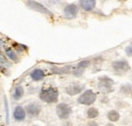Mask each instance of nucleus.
<instances>
[{"label": "nucleus", "instance_id": "1", "mask_svg": "<svg viewBox=\"0 0 132 126\" xmlns=\"http://www.w3.org/2000/svg\"><path fill=\"white\" fill-rule=\"evenodd\" d=\"M59 98V93L56 88H48L43 89L40 93V99L45 103H57Z\"/></svg>", "mask_w": 132, "mask_h": 126}, {"label": "nucleus", "instance_id": "2", "mask_svg": "<svg viewBox=\"0 0 132 126\" xmlns=\"http://www.w3.org/2000/svg\"><path fill=\"white\" fill-rule=\"evenodd\" d=\"M97 100V94L94 91L92 90H87L84 93L80 94V97L77 99V102L81 105H85V106H89L93 105Z\"/></svg>", "mask_w": 132, "mask_h": 126}, {"label": "nucleus", "instance_id": "3", "mask_svg": "<svg viewBox=\"0 0 132 126\" xmlns=\"http://www.w3.org/2000/svg\"><path fill=\"white\" fill-rule=\"evenodd\" d=\"M56 113L58 115V117L60 119H68L72 113V109L69 105H67L65 103H61V104H58L57 107H56Z\"/></svg>", "mask_w": 132, "mask_h": 126}, {"label": "nucleus", "instance_id": "4", "mask_svg": "<svg viewBox=\"0 0 132 126\" xmlns=\"http://www.w3.org/2000/svg\"><path fill=\"white\" fill-rule=\"evenodd\" d=\"M113 84L114 81L113 79L108 77V76H101L99 77V89L102 92L105 93H111L113 91Z\"/></svg>", "mask_w": 132, "mask_h": 126}, {"label": "nucleus", "instance_id": "5", "mask_svg": "<svg viewBox=\"0 0 132 126\" xmlns=\"http://www.w3.org/2000/svg\"><path fill=\"white\" fill-rule=\"evenodd\" d=\"M24 110H26V113L30 117H37V116L40 115V113L42 111V107L37 103H32V104L28 105Z\"/></svg>", "mask_w": 132, "mask_h": 126}, {"label": "nucleus", "instance_id": "6", "mask_svg": "<svg viewBox=\"0 0 132 126\" xmlns=\"http://www.w3.org/2000/svg\"><path fill=\"white\" fill-rule=\"evenodd\" d=\"M26 4H27L30 8L34 9V10H37V11H40V12H42V13H46V14L52 15V13L50 12L49 10H48L46 7H44V6H43L41 3H39V2H36V1H27Z\"/></svg>", "mask_w": 132, "mask_h": 126}, {"label": "nucleus", "instance_id": "7", "mask_svg": "<svg viewBox=\"0 0 132 126\" xmlns=\"http://www.w3.org/2000/svg\"><path fill=\"white\" fill-rule=\"evenodd\" d=\"M112 67L116 71H128L130 69V66L127 61L125 60H117L112 63Z\"/></svg>", "mask_w": 132, "mask_h": 126}, {"label": "nucleus", "instance_id": "8", "mask_svg": "<svg viewBox=\"0 0 132 126\" xmlns=\"http://www.w3.org/2000/svg\"><path fill=\"white\" fill-rule=\"evenodd\" d=\"M27 117V113H26V110L22 106H16L14 108V111H13V118L16 120V121H23Z\"/></svg>", "mask_w": 132, "mask_h": 126}, {"label": "nucleus", "instance_id": "9", "mask_svg": "<svg viewBox=\"0 0 132 126\" xmlns=\"http://www.w3.org/2000/svg\"><path fill=\"white\" fill-rule=\"evenodd\" d=\"M78 12V7L75 4H69L64 8V14L66 17H75Z\"/></svg>", "mask_w": 132, "mask_h": 126}, {"label": "nucleus", "instance_id": "10", "mask_svg": "<svg viewBox=\"0 0 132 126\" xmlns=\"http://www.w3.org/2000/svg\"><path fill=\"white\" fill-rule=\"evenodd\" d=\"M83 86L82 85H79V84H72V85H69L65 89V93L69 96H75V94H80L82 92Z\"/></svg>", "mask_w": 132, "mask_h": 126}, {"label": "nucleus", "instance_id": "11", "mask_svg": "<svg viewBox=\"0 0 132 126\" xmlns=\"http://www.w3.org/2000/svg\"><path fill=\"white\" fill-rule=\"evenodd\" d=\"M4 52H5V56L9 60H11L12 62H15V63L18 62L19 58H18V55L16 54V52H15L14 49H12L11 47H5L4 48Z\"/></svg>", "mask_w": 132, "mask_h": 126}, {"label": "nucleus", "instance_id": "12", "mask_svg": "<svg viewBox=\"0 0 132 126\" xmlns=\"http://www.w3.org/2000/svg\"><path fill=\"white\" fill-rule=\"evenodd\" d=\"M97 2L95 0H81L79 1V6L85 11H90L96 7Z\"/></svg>", "mask_w": 132, "mask_h": 126}, {"label": "nucleus", "instance_id": "13", "mask_svg": "<svg viewBox=\"0 0 132 126\" xmlns=\"http://www.w3.org/2000/svg\"><path fill=\"white\" fill-rule=\"evenodd\" d=\"M31 77L35 81H40L45 77V72L40 68H36L31 72Z\"/></svg>", "mask_w": 132, "mask_h": 126}, {"label": "nucleus", "instance_id": "14", "mask_svg": "<svg viewBox=\"0 0 132 126\" xmlns=\"http://www.w3.org/2000/svg\"><path fill=\"white\" fill-rule=\"evenodd\" d=\"M23 94H24V90H23V88H22L21 85H17V86L14 88L13 94H12L13 100H15V101L20 100V99L23 97Z\"/></svg>", "mask_w": 132, "mask_h": 126}, {"label": "nucleus", "instance_id": "15", "mask_svg": "<svg viewBox=\"0 0 132 126\" xmlns=\"http://www.w3.org/2000/svg\"><path fill=\"white\" fill-rule=\"evenodd\" d=\"M108 119H109V121H111V122H117L119 119H120V114H119V112L116 110H111L108 112Z\"/></svg>", "mask_w": 132, "mask_h": 126}, {"label": "nucleus", "instance_id": "16", "mask_svg": "<svg viewBox=\"0 0 132 126\" xmlns=\"http://www.w3.org/2000/svg\"><path fill=\"white\" fill-rule=\"evenodd\" d=\"M98 116H99V110L97 108L92 107V108H89L88 110L86 111V117L88 119H95Z\"/></svg>", "mask_w": 132, "mask_h": 126}, {"label": "nucleus", "instance_id": "17", "mask_svg": "<svg viewBox=\"0 0 132 126\" xmlns=\"http://www.w3.org/2000/svg\"><path fill=\"white\" fill-rule=\"evenodd\" d=\"M70 69H71V66H65V67H62V68H53L52 70L55 73H69Z\"/></svg>", "mask_w": 132, "mask_h": 126}, {"label": "nucleus", "instance_id": "18", "mask_svg": "<svg viewBox=\"0 0 132 126\" xmlns=\"http://www.w3.org/2000/svg\"><path fill=\"white\" fill-rule=\"evenodd\" d=\"M89 64H90V61H89V60H82V61H80V62L77 64V68L84 70L85 68H87V67L89 66Z\"/></svg>", "mask_w": 132, "mask_h": 126}, {"label": "nucleus", "instance_id": "19", "mask_svg": "<svg viewBox=\"0 0 132 126\" xmlns=\"http://www.w3.org/2000/svg\"><path fill=\"white\" fill-rule=\"evenodd\" d=\"M121 92L124 93L125 94H128L131 92V86H129V85H123L121 88Z\"/></svg>", "mask_w": 132, "mask_h": 126}, {"label": "nucleus", "instance_id": "20", "mask_svg": "<svg viewBox=\"0 0 132 126\" xmlns=\"http://www.w3.org/2000/svg\"><path fill=\"white\" fill-rule=\"evenodd\" d=\"M72 73H73V75H75V76H80V75H82L83 70H82V69H79V68H77V67H76L75 69H73Z\"/></svg>", "mask_w": 132, "mask_h": 126}, {"label": "nucleus", "instance_id": "21", "mask_svg": "<svg viewBox=\"0 0 132 126\" xmlns=\"http://www.w3.org/2000/svg\"><path fill=\"white\" fill-rule=\"evenodd\" d=\"M86 126H99V124L96 121H88L86 123Z\"/></svg>", "mask_w": 132, "mask_h": 126}, {"label": "nucleus", "instance_id": "22", "mask_svg": "<svg viewBox=\"0 0 132 126\" xmlns=\"http://www.w3.org/2000/svg\"><path fill=\"white\" fill-rule=\"evenodd\" d=\"M126 53H127L128 56H132V47L131 46H129V47L126 48Z\"/></svg>", "mask_w": 132, "mask_h": 126}, {"label": "nucleus", "instance_id": "23", "mask_svg": "<svg viewBox=\"0 0 132 126\" xmlns=\"http://www.w3.org/2000/svg\"><path fill=\"white\" fill-rule=\"evenodd\" d=\"M106 126H115V125H113V123H109V124H107Z\"/></svg>", "mask_w": 132, "mask_h": 126}, {"label": "nucleus", "instance_id": "24", "mask_svg": "<svg viewBox=\"0 0 132 126\" xmlns=\"http://www.w3.org/2000/svg\"><path fill=\"white\" fill-rule=\"evenodd\" d=\"M0 51H1V45H0Z\"/></svg>", "mask_w": 132, "mask_h": 126}, {"label": "nucleus", "instance_id": "25", "mask_svg": "<svg viewBox=\"0 0 132 126\" xmlns=\"http://www.w3.org/2000/svg\"><path fill=\"white\" fill-rule=\"evenodd\" d=\"M131 98H132V93H131Z\"/></svg>", "mask_w": 132, "mask_h": 126}, {"label": "nucleus", "instance_id": "26", "mask_svg": "<svg viewBox=\"0 0 132 126\" xmlns=\"http://www.w3.org/2000/svg\"><path fill=\"white\" fill-rule=\"evenodd\" d=\"M33 126H37V125H33Z\"/></svg>", "mask_w": 132, "mask_h": 126}]
</instances>
